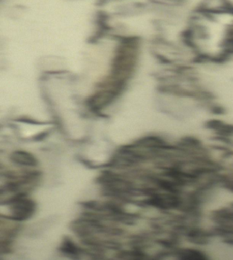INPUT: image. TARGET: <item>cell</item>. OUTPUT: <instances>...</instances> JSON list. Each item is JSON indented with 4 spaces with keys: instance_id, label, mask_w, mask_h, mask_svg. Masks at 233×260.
Wrapping results in <instances>:
<instances>
[{
    "instance_id": "obj_1",
    "label": "cell",
    "mask_w": 233,
    "mask_h": 260,
    "mask_svg": "<svg viewBox=\"0 0 233 260\" xmlns=\"http://www.w3.org/2000/svg\"><path fill=\"white\" fill-rule=\"evenodd\" d=\"M12 160L21 165L31 166L36 164L34 157L31 154L23 151L15 152L12 156Z\"/></svg>"
}]
</instances>
